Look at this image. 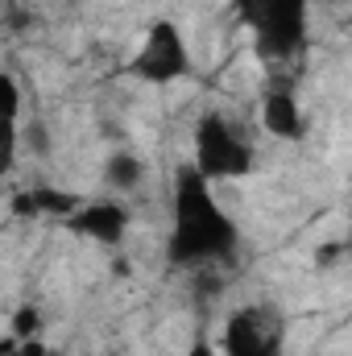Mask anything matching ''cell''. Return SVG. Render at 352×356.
<instances>
[{"label":"cell","mask_w":352,"mask_h":356,"mask_svg":"<svg viewBox=\"0 0 352 356\" xmlns=\"http://www.w3.org/2000/svg\"><path fill=\"white\" fill-rule=\"evenodd\" d=\"M237 224L220 207L211 178L199 175V166H182L175 175V211H170V241L166 257L170 266H211L228 261L237 253Z\"/></svg>","instance_id":"obj_1"},{"label":"cell","mask_w":352,"mask_h":356,"mask_svg":"<svg viewBox=\"0 0 352 356\" xmlns=\"http://www.w3.org/2000/svg\"><path fill=\"white\" fill-rule=\"evenodd\" d=\"M241 21L253 29L257 50L269 58H286L307 42V8L311 0H237Z\"/></svg>","instance_id":"obj_2"},{"label":"cell","mask_w":352,"mask_h":356,"mask_svg":"<svg viewBox=\"0 0 352 356\" xmlns=\"http://www.w3.org/2000/svg\"><path fill=\"white\" fill-rule=\"evenodd\" d=\"M191 166H199V175L211 182L249 178L253 175V145L220 112H203L195 124V162Z\"/></svg>","instance_id":"obj_3"},{"label":"cell","mask_w":352,"mask_h":356,"mask_svg":"<svg viewBox=\"0 0 352 356\" xmlns=\"http://www.w3.org/2000/svg\"><path fill=\"white\" fill-rule=\"evenodd\" d=\"M186 71H191V50H186L182 29L175 21H154L145 42H141V50L129 63V75L141 79V83L166 88V83H178Z\"/></svg>","instance_id":"obj_4"},{"label":"cell","mask_w":352,"mask_h":356,"mask_svg":"<svg viewBox=\"0 0 352 356\" xmlns=\"http://www.w3.org/2000/svg\"><path fill=\"white\" fill-rule=\"evenodd\" d=\"M224 356H269L282 353V327L265 307H241L224 323Z\"/></svg>","instance_id":"obj_5"},{"label":"cell","mask_w":352,"mask_h":356,"mask_svg":"<svg viewBox=\"0 0 352 356\" xmlns=\"http://www.w3.org/2000/svg\"><path fill=\"white\" fill-rule=\"evenodd\" d=\"M67 228H71L75 236L95 241V245H120L125 232H129V211H125L120 203H112V199H88V203L67 220Z\"/></svg>","instance_id":"obj_6"},{"label":"cell","mask_w":352,"mask_h":356,"mask_svg":"<svg viewBox=\"0 0 352 356\" xmlns=\"http://www.w3.org/2000/svg\"><path fill=\"white\" fill-rule=\"evenodd\" d=\"M262 124H265V133H269V137H278V141H303V137H307L303 108H298L294 91H286V88L265 91V99H262Z\"/></svg>","instance_id":"obj_7"},{"label":"cell","mask_w":352,"mask_h":356,"mask_svg":"<svg viewBox=\"0 0 352 356\" xmlns=\"http://www.w3.org/2000/svg\"><path fill=\"white\" fill-rule=\"evenodd\" d=\"M79 207H83L79 195H71V191H54V186H29V191L13 195V211H17V216H33V220H38V216L71 220Z\"/></svg>","instance_id":"obj_8"},{"label":"cell","mask_w":352,"mask_h":356,"mask_svg":"<svg viewBox=\"0 0 352 356\" xmlns=\"http://www.w3.org/2000/svg\"><path fill=\"white\" fill-rule=\"evenodd\" d=\"M141 178H145V162L137 154H129V149H116L104 162V182L112 191H133V186H141Z\"/></svg>","instance_id":"obj_9"},{"label":"cell","mask_w":352,"mask_h":356,"mask_svg":"<svg viewBox=\"0 0 352 356\" xmlns=\"http://www.w3.org/2000/svg\"><path fill=\"white\" fill-rule=\"evenodd\" d=\"M13 336H17V340H33V336H38V311H33V307H21V311H17Z\"/></svg>","instance_id":"obj_10"},{"label":"cell","mask_w":352,"mask_h":356,"mask_svg":"<svg viewBox=\"0 0 352 356\" xmlns=\"http://www.w3.org/2000/svg\"><path fill=\"white\" fill-rule=\"evenodd\" d=\"M186 356H216V348H211V344H203V340H199V344H191V353Z\"/></svg>","instance_id":"obj_11"},{"label":"cell","mask_w":352,"mask_h":356,"mask_svg":"<svg viewBox=\"0 0 352 356\" xmlns=\"http://www.w3.org/2000/svg\"><path fill=\"white\" fill-rule=\"evenodd\" d=\"M269 356H282V353H269Z\"/></svg>","instance_id":"obj_12"}]
</instances>
